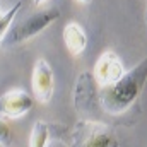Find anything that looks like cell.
Returning a JSON list of instances; mask_svg holds the SVG:
<instances>
[{
    "label": "cell",
    "mask_w": 147,
    "mask_h": 147,
    "mask_svg": "<svg viewBox=\"0 0 147 147\" xmlns=\"http://www.w3.org/2000/svg\"><path fill=\"white\" fill-rule=\"evenodd\" d=\"M147 80V57L135 63L130 70L123 74L116 82L99 87L98 101L99 108L111 116L123 115L132 108L142 92Z\"/></svg>",
    "instance_id": "1"
},
{
    "label": "cell",
    "mask_w": 147,
    "mask_h": 147,
    "mask_svg": "<svg viewBox=\"0 0 147 147\" xmlns=\"http://www.w3.org/2000/svg\"><path fill=\"white\" fill-rule=\"evenodd\" d=\"M60 17V12L57 9H46V10H41L36 12L29 17H26L22 22L12 26L9 29V33L5 34L2 45L7 46V48H12L16 45H22L33 38H36L39 33H43L48 26H51L57 19Z\"/></svg>",
    "instance_id": "2"
},
{
    "label": "cell",
    "mask_w": 147,
    "mask_h": 147,
    "mask_svg": "<svg viewBox=\"0 0 147 147\" xmlns=\"http://www.w3.org/2000/svg\"><path fill=\"white\" fill-rule=\"evenodd\" d=\"M70 147H118V139L108 125L86 118L74 127Z\"/></svg>",
    "instance_id": "3"
},
{
    "label": "cell",
    "mask_w": 147,
    "mask_h": 147,
    "mask_svg": "<svg viewBox=\"0 0 147 147\" xmlns=\"http://www.w3.org/2000/svg\"><path fill=\"white\" fill-rule=\"evenodd\" d=\"M31 87H33V96L41 105H48L53 98L55 91V75L50 67V63L45 58L36 60L33 74H31Z\"/></svg>",
    "instance_id": "4"
},
{
    "label": "cell",
    "mask_w": 147,
    "mask_h": 147,
    "mask_svg": "<svg viewBox=\"0 0 147 147\" xmlns=\"http://www.w3.org/2000/svg\"><path fill=\"white\" fill-rule=\"evenodd\" d=\"M125 72L127 70H125L120 57L113 50H106L96 60L94 69H92V77L99 87H105V86H110L113 82H116Z\"/></svg>",
    "instance_id": "5"
},
{
    "label": "cell",
    "mask_w": 147,
    "mask_h": 147,
    "mask_svg": "<svg viewBox=\"0 0 147 147\" xmlns=\"http://www.w3.org/2000/svg\"><path fill=\"white\" fill-rule=\"evenodd\" d=\"M34 99L24 89H12L0 96V116L3 118H22L33 110Z\"/></svg>",
    "instance_id": "6"
},
{
    "label": "cell",
    "mask_w": 147,
    "mask_h": 147,
    "mask_svg": "<svg viewBox=\"0 0 147 147\" xmlns=\"http://www.w3.org/2000/svg\"><path fill=\"white\" fill-rule=\"evenodd\" d=\"M62 36H63V43H65V46L72 57L82 55L84 50L87 48V34L79 22H74V21L67 22Z\"/></svg>",
    "instance_id": "7"
},
{
    "label": "cell",
    "mask_w": 147,
    "mask_h": 147,
    "mask_svg": "<svg viewBox=\"0 0 147 147\" xmlns=\"http://www.w3.org/2000/svg\"><path fill=\"white\" fill-rule=\"evenodd\" d=\"M50 144V127L38 120L29 135V147H48Z\"/></svg>",
    "instance_id": "8"
},
{
    "label": "cell",
    "mask_w": 147,
    "mask_h": 147,
    "mask_svg": "<svg viewBox=\"0 0 147 147\" xmlns=\"http://www.w3.org/2000/svg\"><path fill=\"white\" fill-rule=\"evenodd\" d=\"M21 7H22V2H16L10 9L3 10V14H2V17H0V43L3 41L5 34H7L9 29L12 28V22H14V19H16V16H17V12H19Z\"/></svg>",
    "instance_id": "9"
},
{
    "label": "cell",
    "mask_w": 147,
    "mask_h": 147,
    "mask_svg": "<svg viewBox=\"0 0 147 147\" xmlns=\"http://www.w3.org/2000/svg\"><path fill=\"white\" fill-rule=\"evenodd\" d=\"M0 146L2 147H10L12 146V130L10 125L0 118Z\"/></svg>",
    "instance_id": "10"
},
{
    "label": "cell",
    "mask_w": 147,
    "mask_h": 147,
    "mask_svg": "<svg viewBox=\"0 0 147 147\" xmlns=\"http://www.w3.org/2000/svg\"><path fill=\"white\" fill-rule=\"evenodd\" d=\"M48 147H70V146H65V144H63V142H60V140H50Z\"/></svg>",
    "instance_id": "11"
},
{
    "label": "cell",
    "mask_w": 147,
    "mask_h": 147,
    "mask_svg": "<svg viewBox=\"0 0 147 147\" xmlns=\"http://www.w3.org/2000/svg\"><path fill=\"white\" fill-rule=\"evenodd\" d=\"M45 2H46V0H33V3H34L36 7H39V5H43Z\"/></svg>",
    "instance_id": "12"
},
{
    "label": "cell",
    "mask_w": 147,
    "mask_h": 147,
    "mask_svg": "<svg viewBox=\"0 0 147 147\" xmlns=\"http://www.w3.org/2000/svg\"><path fill=\"white\" fill-rule=\"evenodd\" d=\"M77 2H80V3H91L92 0H77Z\"/></svg>",
    "instance_id": "13"
},
{
    "label": "cell",
    "mask_w": 147,
    "mask_h": 147,
    "mask_svg": "<svg viewBox=\"0 0 147 147\" xmlns=\"http://www.w3.org/2000/svg\"><path fill=\"white\" fill-rule=\"evenodd\" d=\"M2 14H3V10H0V17H2Z\"/></svg>",
    "instance_id": "14"
}]
</instances>
